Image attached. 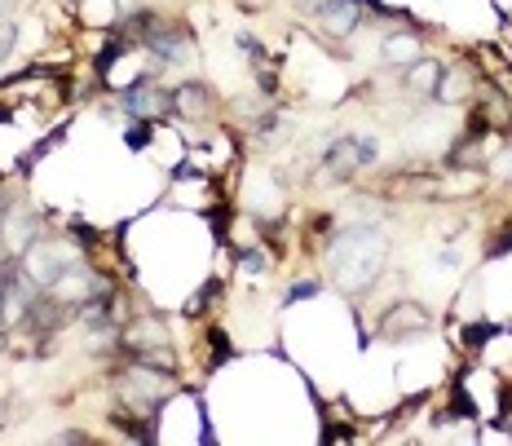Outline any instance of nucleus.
<instances>
[{
	"label": "nucleus",
	"instance_id": "2eb2a0df",
	"mask_svg": "<svg viewBox=\"0 0 512 446\" xmlns=\"http://www.w3.org/2000/svg\"><path fill=\"white\" fill-rule=\"evenodd\" d=\"M9 354V332H0V358Z\"/></svg>",
	"mask_w": 512,
	"mask_h": 446
},
{
	"label": "nucleus",
	"instance_id": "7ed1b4c3",
	"mask_svg": "<svg viewBox=\"0 0 512 446\" xmlns=\"http://www.w3.org/2000/svg\"><path fill=\"white\" fill-rule=\"evenodd\" d=\"M433 327H437V318L429 314V305L393 301V305H384L376 332H380V341H389V345H411V341H424Z\"/></svg>",
	"mask_w": 512,
	"mask_h": 446
},
{
	"label": "nucleus",
	"instance_id": "20e7f679",
	"mask_svg": "<svg viewBox=\"0 0 512 446\" xmlns=\"http://www.w3.org/2000/svg\"><path fill=\"white\" fill-rule=\"evenodd\" d=\"M318 177L323 182H354L362 177V164H358V137L354 133H340L332 142L323 146V155H318Z\"/></svg>",
	"mask_w": 512,
	"mask_h": 446
},
{
	"label": "nucleus",
	"instance_id": "f257e3e1",
	"mask_svg": "<svg viewBox=\"0 0 512 446\" xmlns=\"http://www.w3.org/2000/svg\"><path fill=\"white\" fill-rule=\"evenodd\" d=\"M84 261V248L76 239L67 235V230H40V239L31 243V248L23 252V274L36 288H53V283L62 279V274L71 270V265Z\"/></svg>",
	"mask_w": 512,
	"mask_h": 446
},
{
	"label": "nucleus",
	"instance_id": "4468645a",
	"mask_svg": "<svg viewBox=\"0 0 512 446\" xmlns=\"http://www.w3.org/2000/svg\"><path fill=\"white\" fill-rule=\"evenodd\" d=\"M5 424H9V402L0 398V429H5Z\"/></svg>",
	"mask_w": 512,
	"mask_h": 446
},
{
	"label": "nucleus",
	"instance_id": "a211bd4d",
	"mask_svg": "<svg viewBox=\"0 0 512 446\" xmlns=\"http://www.w3.org/2000/svg\"><path fill=\"white\" fill-rule=\"evenodd\" d=\"M508 380H512V376H508Z\"/></svg>",
	"mask_w": 512,
	"mask_h": 446
},
{
	"label": "nucleus",
	"instance_id": "f3484780",
	"mask_svg": "<svg viewBox=\"0 0 512 446\" xmlns=\"http://www.w3.org/2000/svg\"><path fill=\"white\" fill-rule=\"evenodd\" d=\"M0 332H5V318H0Z\"/></svg>",
	"mask_w": 512,
	"mask_h": 446
},
{
	"label": "nucleus",
	"instance_id": "9d476101",
	"mask_svg": "<svg viewBox=\"0 0 512 446\" xmlns=\"http://www.w3.org/2000/svg\"><path fill=\"white\" fill-rule=\"evenodd\" d=\"M323 288H327L323 279H292V283L283 288V305L292 310V305H301V301H318V296H323Z\"/></svg>",
	"mask_w": 512,
	"mask_h": 446
},
{
	"label": "nucleus",
	"instance_id": "9b49d317",
	"mask_svg": "<svg viewBox=\"0 0 512 446\" xmlns=\"http://www.w3.org/2000/svg\"><path fill=\"white\" fill-rule=\"evenodd\" d=\"M499 257H512V217L504 226H495V235L486 243V261H499Z\"/></svg>",
	"mask_w": 512,
	"mask_h": 446
},
{
	"label": "nucleus",
	"instance_id": "ddd939ff",
	"mask_svg": "<svg viewBox=\"0 0 512 446\" xmlns=\"http://www.w3.org/2000/svg\"><path fill=\"white\" fill-rule=\"evenodd\" d=\"M14 45H18V23H5V18H0V67L9 62Z\"/></svg>",
	"mask_w": 512,
	"mask_h": 446
},
{
	"label": "nucleus",
	"instance_id": "39448f33",
	"mask_svg": "<svg viewBox=\"0 0 512 446\" xmlns=\"http://www.w3.org/2000/svg\"><path fill=\"white\" fill-rule=\"evenodd\" d=\"M173 98H177V115H173V120L204 124V120L217 115V93H212V84H204V80H181V84H173Z\"/></svg>",
	"mask_w": 512,
	"mask_h": 446
},
{
	"label": "nucleus",
	"instance_id": "0eeeda50",
	"mask_svg": "<svg viewBox=\"0 0 512 446\" xmlns=\"http://www.w3.org/2000/svg\"><path fill=\"white\" fill-rule=\"evenodd\" d=\"M442 67H446L442 58H433V53H424V58H415L407 71H398V84L411 93V98L433 102V89H437V80H442Z\"/></svg>",
	"mask_w": 512,
	"mask_h": 446
},
{
	"label": "nucleus",
	"instance_id": "423d86ee",
	"mask_svg": "<svg viewBox=\"0 0 512 446\" xmlns=\"http://www.w3.org/2000/svg\"><path fill=\"white\" fill-rule=\"evenodd\" d=\"M424 36H429V31H415V27H393L389 36L380 40V58H384V67H393V71H407L415 58H424Z\"/></svg>",
	"mask_w": 512,
	"mask_h": 446
},
{
	"label": "nucleus",
	"instance_id": "f8f14e48",
	"mask_svg": "<svg viewBox=\"0 0 512 446\" xmlns=\"http://www.w3.org/2000/svg\"><path fill=\"white\" fill-rule=\"evenodd\" d=\"M358 137V164H362V173H371V168L380 164V142L371 133H354Z\"/></svg>",
	"mask_w": 512,
	"mask_h": 446
},
{
	"label": "nucleus",
	"instance_id": "dca6fc26",
	"mask_svg": "<svg viewBox=\"0 0 512 446\" xmlns=\"http://www.w3.org/2000/svg\"><path fill=\"white\" fill-rule=\"evenodd\" d=\"M0 296H5V274H0Z\"/></svg>",
	"mask_w": 512,
	"mask_h": 446
},
{
	"label": "nucleus",
	"instance_id": "1a4fd4ad",
	"mask_svg": "<svg viewBox=\"0 0 512 446\" xmlns=\"http://www.w3.org/2000/svg\"><path fill=\"white\" fill-rule=\"evenodd\" d=\"M159 124H164V120H128V124H124V133H120L124 151H128V155L151 151L155 137H159Z\"/></svg>",
	"mask_w": 512,
	"mask_h": 446
},
{
	"label": "nucleus",
	"instance_id": "f03ea898",
	"mask_svg": "<svg viewBox=\"0 0 512 446\" xmlns=\"http://www.w3.org/2000/svg\"><path fill=\"white\" fill-rule=\"evenodd\" d=\"M142 49L159 58L168 71L173 67H190L199 58V45H195V31L186 27V18H159L155 31L142 40Z\"/></svg>",
	"mask_w": 512,
	"mask_h": 446
},
{
	"label": "nucleus",
	"instance_id": "6e6552de",
	"mask_svg": "<svg viewBox=\"0 0 512 446\" xmlns=\"http://www.w3.org/2000/svg\"><path fill=\"white\" fill-rule=\"evenodd\" d=\"M504 336H508V327L495 323V318H468L460 332H455V349H460L464 358H477L490 341H504Z\"/></svg>",
	"mask_w": 512,
	"mask_h": 446
}]
</instances>
